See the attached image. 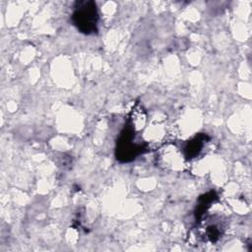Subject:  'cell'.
<instances>
[{
	"instance_id": "3957f363",
	"label": "cell",
	"mask_w": 252,
	"mask_h": 252,
	"mask_svg": "<svg viewBox=\"0 0 252 252\" xmlns=\"http://www.w3.org/2000/svg\"><path fill=\"white\" fill-rule=\"evenodd\" d=\"M206 140H209V137L206 134H199L195 136L192 140L186 142L183 147V153L186 159H191L196 158L202 151Z\"/></svg>"
},
{
	"instance_id": "6da1fadb",
	"label": "cell",
	"mask_w": 252,
	"mask_h": 252,
	"mask_svg": "<svg viewBox=\"0 0 252 252\" xmlns=\"http://www.w3.org/2000/svg\"><path fill=\"white\" fill-rule=\"evenodd\" d=\"M74 8L71 17L73 25L85 34L95 33L99 18L95 3L94 1H77Z\"/></svg>"
},
{
	"instance_id": "7a4b0ae2",
	"label": "cell",
	"mask_w": 252,
	"mask_h": 252,
	"mask_svg": "<svg viewBox=\"0 0 252 252\" xmlns=\"http://www.w3.org/2000/svg\"><path fill=\"white\" fill-rule=\"evenodd\" d=\"M134 131L135 128L129 121L120 134L116 148V158L120 161L127 162L133 160L137 156L143 154L146 150L145 144H138L133 142V139L135 138Z\"/></svg>"
},
{
	"instance_id": "277c9868",
	"label": "cell",
	"mask_w": 252,
	"mask_h": 252,
	"mask_svg": "<svg viewBox=\"0 0 252 252\" xmlns=\"http://www.w3.org/2000/svg\"><path fill=\"white\" fill-rule=\"evenodd\" d=\"M218 197H217V195L215 194V192H209V193H207V194H205V195H203V196H201L200 197V199H199V205H198V207H197V209H196V219L197 218H200L201 217V215L204 213V212H206L207 211V209L210 207V203H212L214 200H216Z\"/></svg>"
}]
</instances>
